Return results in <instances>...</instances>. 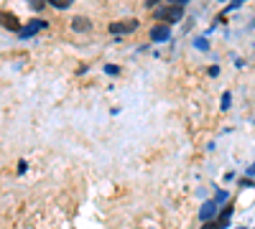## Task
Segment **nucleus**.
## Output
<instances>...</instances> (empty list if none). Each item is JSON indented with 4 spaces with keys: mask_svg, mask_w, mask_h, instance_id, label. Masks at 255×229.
<instances>
[{
    "mask_svg": "<svg viewBox=\"0 0 255 229\" xmlns=\"http://www.w3.org/2000/svg\"><path fill=\"white\" fill-rule=\"evenodd\" d=\"M156 18L161 23H176V21L184 18V10H182V5H166V8L156 10Z\"/></svg>",
    "mask_w": 255,
    "mask_h": 229,
    "instance_id": "1",
    "label": "nucleus"
},
{
    "mask_svg": "<svg viewBox=\"0 0 255 229\" xmlns=\"http://www.w3.org/2000/svg\"><path fill=\"white\" fill-rule=\"evenodd\" d=\"M138 28V21H115V23H110V33L112 36H125V33H133V31Z\"/></svg>",
    "mask_w": 255,
    "mask_h": 229,
    "instance_id": "2",
    "label": "nucleus"
},
{
    "mask_svg": "<svg viewBox=\"0 0 255 229\" xmlns=\"http://www.w3.org/2000/svg\"><path fill=\"white\" fill-rule=\"evenodd\" d=\"M169 23H158V26H153L151 28V41H156V43H163V41H169Z\"/></svg>",
    "mask_w": 255,
    "mask_h": 229,
    "instance_id": "3",
    "label": "nucleus"
},
{
    "mask_svg": "<svg viewBox=\"0 0 255 229\" xmlns=\"http://www.w3.org/2000/svg\"><path fill=\"white\" fill-rule=\"evenodd\" d=\"M72 28L79 31V33H84V31H92V21L84 18V15H77V18H72Z\"/></svg>",
    "mask_w": 255,
    "mask_h": 229,
    "instance_id": "4",
    "label": "nucleus"
},
{
    "mask_svg": "<svg viewBox=\"0 0 255 229\" xmlns=\"http://www.w3.org/2000/svg\"><path fill=\"white\" fill-rule=\"evenodd\" d=\"M215 214H217V201H207V204L199 209V219H202V222H209Z\"/></svg>",
    "mask_w": 255,
    "mask_h": 229,
    "instance_id": "5",
    "label": "nucleus"
},
{
    "mask_svg": "<svg viewBox=\"0 0 255 229\" xmlns=\"http://www.w3.org/2000/svg\"><path fill=\"white\" fill-rule=\"evenodd\" d=\"M0 23H3L5 28H10V31H18V28H21L18 18H16V15H10V13H3V15H0Z\"/></svg>",
    "mask_w": 255,
    "mask_h": 229,
    "instance_id": "6",
    "label": "nucleus"
},
{
    "mask_svg": "<svg viewBox=\"0 0 255 229\" xmlns=\"http://www.w3.org/2000/svg\"><path fill=\"white\" fill-rule=\"evenodd\" d=\"M41 28H46V23H43V21H34V23H28V26L21 31V36H23V38H28V36H34L36 31H41Z\"/></svg>",
    "mask_w": 255,
    "mask_h": 229,
    "instance_id": "7",
    "label": "nucleus"
},
{
    "mask_svg": "<svg viewBox=\"0 0 255 229\" xmlns=\"http://www.w3.org/2000/svg\"><path fill=\"white\" fill-rule=\"evenodd\" d=\"M46 3H51L54 8H69L74 0H46Z\"/></svg>",
    "mask_w": 255,
    "mask_h": 229,
    "instance_id": "8",
    "label": "nucleus"
},
{
    "mask_svg": "<svg viewBox=\"0 0 255 229\" xmlns=\"http://www.w3.org/2000/svg\"><path fill=\"white\" fill-rule=\"evenodd\" d=\"M28 3H31L36 10H41V8H43V3H46V0H28Z\"/></svg>",
    "mask_w": 255,
    "mask_h": 229,
    "instance_id": "9",
    "label": "nucleus"
},
{
    "mask_svg": "<svg viewBox=\"0 0 255 229\" xmlns=\"http://www.w3.org/2000/svg\"><path fill=\"white\" fill-rule=\"evenodd\" d=\"M227 107H230V95H224L222 97V110H227Z\"/></svg>",
    "mask_w": 255,
    "mask_h": 229,
    "instance_id": "10",
    "label": "nucleus"
},
{
    "mask_svg": "<svg viewBox=\"0 0 255 229\" xmlns=\"http://www.w3.org/2000/svg\"><path fill=\"white\" fill-rule=\"evenodd\" d=\"M105 71H108V74H117L120 69H117V66H105Z\"/></svg>",
    "mask_w": 255,
    "mask_h": 229,
    "instance_id": "11",
    "label": "nucleus"
},
{
    "mask_svg": "<svg viewBox=\"0 0 255 229\" xmlns=\"http://www.w3.org/2000/svg\"><path fill=\"white\" fill-rule=\"evenodd\" d=\"M169 3H171V5H184L186 0H169Z\"/></svg>",
    "mask_w": 255,
    "mask_h": 229,
    "instance_id": "12",
    "label": "nucleus"
},
{
    "mask_svg": "<svg viewBox=\"0 0 255 229\" xmlns=\"http://www.w3.org/2000/svg\"><path fill=\"white\" fill-rule=\"evenodd\" d=\"M158 3V0H148V5H156Z\"/></svg>",
    "mask_w": 255,
    "mask_h": 229,
    "instance_id": "13",
    "label": "nucleus"
}]
</instances>
